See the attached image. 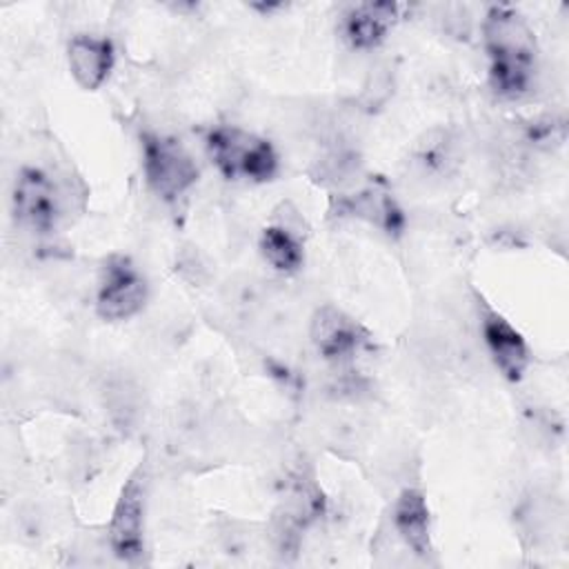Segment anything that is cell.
Wrapping results in <instances>:
<instances>
[{
	"mask_svg": "<svg viewBox=\"0 0 569 569\" xmlns=\"http://www.w3.org/2000/svg\"><path fill=\"white\" fill-rule=\"evenodd\" d=\"M485 49L489 53V84L507 100L522 98L536 73V40L518 11L505 4L489 9L485 22Z\"/></svg>",
	"mask_w": 569,
	"mask_h": 569,
	"instance_id": "obj_1",
	"label": "cell"
},
{
	"mask_svg": "<svg viewBox=\"0 0 569 569\" xmlns=\"http://www.w3.org/2000/svg\"><path fill=\"white\" fill-rule=\"evenodd\" d=\"M207 151L227 180L267 182L278 173V153L271 142L240 127H213L207 133Z\"/></svg>",
	"mask_w": 569,
	"mask_h": 569,
	"instance_id": "obj_2",
	"label": "cell"
},
{
	"mask_svg": "<svg viewBox=\"0 0 569 569\" xmlns=\"http://www.w3.org/2000/svg\"><path fill=\"white\" fill-rule=\"evenodd\" d=\"M142 164L149 187L164 202L182 198L198 180V167L189 151L173 138L142 136Z\"/></svg>",
	"mask_w": 569,
	"mask_h": 569,
	"instance_id": "obj_3",
	"label": "cell"
},
{
	"mask_svg": "<svg viewBox=\"0 0 569 569\" xmlns=\"http://www.w3.org/2000/svg\"><path fill=\"white\" fill-rule=\"evenodd\" d=\"M11 200L16 220L36 233L53 231L64 216L62 187L38 167H24L18 173Z\"/></svg>",
	"mask_w": 569,
	"mask_h": 569,
	"instance_id": "obj_4",
	"label": "cell"
},
{
	"mask_svg": "<svg viewBox=\"0 0 569 569\" xmlns=\"http://www.w3.org/2000/svg\"><path fill=\"white\" fill-rule=\"evenodd\" d=\"M147 302V280L124 256H111L100 273L96 311L104 320H129Z\"/></svg>",
	"mask_w": 569,
	"mask_h": 569,
	"instance_id": "obj_5",
	"label": "cell"
},
{
	"mask_svg": "<svg viewBox=\"0 0 569 569\" xmlns=\"http://www.w3.org/2000/svg\"><path fill=\"white\" fill-rule=\"evenodd\" d=\"M109 547L122 562L138 565L144 553V476L136 469L124 482L109 522Z\"/></svg>",
	"mask_w": 569,
	"mask_h": 569,
	"instance_id": "obj_6",
	"label": "cell"
},
{
	"mask_svg": "<svg viewBox=\"0 0 569 569\" xmlns=\"http://www.w3.org/2000/svg\"><path fill=\"white\" fill-rule=\"evenodd\" d=\"M311 342L325 360L347 365L369 347V336L345 311L325 305L311 318Z\"/></svg>",
	"mask_w": 569,
	"mask_h": 569,
	"instance_id": "obj_7",
	"label": "cell"
},
{
	"mask_svg": "<svg viewBox=\"0 0 569 569\" xmlns=\"http://www.w3.org/2000/svg\"><path fill=\"white\" fill-rule=\"evenodd\" d=\"M67 60L73 80L87 91H96L113 67V47L107 38L73 36L67 49Z\"/></svg>",
	"mask_w": 569,
	"mask_h": 569,
	"instance_id": "obj_8",
	"label": "cell"
},
{
	"mask_svg": "<svg viewBox=\"0 0 569 569\" xmlns=\"http://www.w3.org/2000/svg\"><path fill=\"white\" fill-rule=\"evenodd\" d=\"M398 18V4L391 2H365L351 7L342 18V38L353 49H373L385 38Z\"/></svg>",
	"mask_w": 569,
	"mask_h": 569,
	"instance_id": "obj_9",
	"label": "cell"
},
{
	"mask_svg": "<svg viewBox=\"0 0 569 569\" xmlns=\"http://www.w3.org/2000/svg\"><path fill=\"white\" fill-rule=\"evenodd\" d=\"M482 333L487 349L496 367L509 380H520L529 365V349L522 336L498 313H487L482 320Z\"/></svg>",
	"mask_w": 569,
	"mask_h": 569,
	"instance_id": "obj_10",
	"label": "cell"
},
{
	"mask_svg": "<svg viewBox=\"0 0 569 569\" xmlns=\"http://www.w3.org/2000/svg\"><path fill=\"white\" fill-rule=\"evenodd\" d=\"M393 527L416 556L427 558L431 553V520L422 491L409 487L398 496L393 505Z\"/></svg>",
	"mask_w": 569,
	"mask_h": 569,
	"instance_id": "obj_11",
	"label": "cell"
},
{
	"mask_svg": "<svg viewBox=\"0 0 569 569\" xmlns=\"http://www.w3.org/2000/svg\"><path fill=\"white\" fill-rule=\"evenodd\" d=\"M340 211L351 213L360 220H367L369 224L382 229L389 236L400 233L402 222H405L402 211H400L398 202L393 200V196L376 184H371L353 196H347L340 202Z\"/></svg>",
	"mask_w": 569,
	"mask_h": 569,
	"instance_id": "obj_12",
	"label": "cell"
},
{
	"mask_svg": "<svg viewBox=\"0 0 569 569\" xmlns=\"http://www.w3.org/2000/svg\"><path fill=\"white\" fill-rule=\"evenodd\" d=\"M260 253L273 269H278L282 273H293L296 269H300V264L305 260L300 238L296 236V231H291L282 222L271 224L262 231Z\"/></svg>",
	"mask_w": 569,
	"mask_h": 569,
	"instance_id": "obj_13",
	"label": "cell"
}]
</instances>
